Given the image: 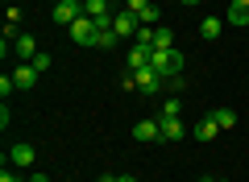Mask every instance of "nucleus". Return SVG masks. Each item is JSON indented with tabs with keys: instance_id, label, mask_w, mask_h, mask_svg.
I'll return each mask as SVG.
<instances>
[{
	"instance_id": "7ed1b4c3",
	"label": "nucleus",
	"mask_w": 249,
	"mask_h": 182,
	"mask_svg": "<svg viewBox=\"0 0 249 182\" xmlns=\"http://www.w3.org/2000/svg\"><path fill=\"white\" fill-rule=\"evenodd\" d=\"M50 17L58 21V25H75V21L83 17V0H58L50 9Z\"/></svg>"
},
{
	"instance_id": "cd10ccee",
	"label": "nucleus",
	"mask_w": 249,
	"mask_h": 182,
	"mask_svg": "<svg viewBox=\"0 0 249 182\" xmlns=\"http://www.w3.org/2000/svg\"><path fill=\"white\" fill-rule=\"evenodd\" d=\"M178 4H199V0H178Z\"/></svg>"
},
{
	"instance_id": "f257e3e1",
	"label": "nucleus",
	"mask_w": 249,
	"mask_h": 182,
	"mask_svg": "<svg viewBox=\"0 0 249 182\" xmlns=\"http://www.w3.org/2000/svg\"><path fill=\"white\" fill-rule=\"evenodd\" d=\"M150 66L158 70V75L166 79V83H175V79L183 75V54H178L175 46H170V50H154V58H150Z\"/></svg>"
},
{
	"instance_id": "ddd939ff",
	"label": "nucleus",
	"mask_w": 249,
	"mask_h": 182,
	"mask_svg": "<svg viewBox=\"0 0 249 182\" xmlns=\"http://www.w3.org/2000/svg\"><path fill=\"white\" fill-rule=\"evenodd\" d=\"M34 157H37V153H34L29 141H17V145L9 149V162H13V165H34Z\"/></svg>"
},
{
	"instance_id": "dca6fc26",
	"label": "nucleus",
	"mask_w": 249,
	"mask_h": 182,
	"mask_svg": "<svg viewBox=\"0 0 249 182\" xmlns=\"http://www.w3.org/2000/svg\"><path fill=\"white\" fill-rule=\"evenodd\" d=\"M116 42H121V37H116L112 25H100V29H96V46H100V50H112Z\"/></svg>"
},
{
	"instance_id": "b1692460",
	"label": "nucleus",
	"mask_w": 249,
	"mask_h": 182,
	"mask_svg": "<svg viewBox=\"0 0 249 182\" xmlns=\"http://www.w3.org/2000/svg\"><path fill=\"white\" fill-rule=\"evenodd\" d=\"M116 182H137V178H133V174H116Z\"/></svg>"
},
{
	"instance_id": "9b49d317",
	"label": "nucleus",
	"mask_w": 249,
	"mask_h": 182,
	"mask_svg": "<svg viewBox=\"0 0 249 182\" xmlns=\"http://www.w3.org/2000/svg\"><path fill=\"white\" fill-rule=\"evenodd\" d=\"M150 58H154L150 46H133V50H129V58H124V70H142V66H150Z\"/></svg>"
},
{
	"instance_id": "a878e982",
	"label": "nucleus",
	"mask_w": 249,
	"mask_h": 182,
	"mask_svg": "<svg viewBox=\"0 0 249 182\" xmlns=\"http://www.w3.org/2000/svg\"><path fill=\"white\" fill-rule=\"evenodd\" d=\"M29 182H50V178H46V174H34V178H29Z\"/></svg>"
},
{
	"instance_id": "1a4fd4ad",
	"label": "nucleus",
	"mask_w": 249,
	"mask_h": 182,
	"mask_svg": "<svg viewBox=\"0 0 249 182\" xmlns=\"http://www.w3.org/2000/svg\"><path fill=\"white\" fill-rule=\"evenodd\" d=\"M158 124H162V141H175L178 145V141L187 137V129L178 124V116H158Z\"/></svg>"
},
{
	"instance_id": "2eb2a0df",
	"label": "nucleus",
	"mask_w": 249,
	"mask_h": 182,
	"mask_svg": "<svg viewBox=\"0 0 249 182\" xmlns=\"http://www.w3.org/2000/svg\"><path fill=\"white\" fill-rule=\"evenodd\" d=\"M220 29H224L220 17H204V21H199V37H204V42H216V37H220Z\"/></svg>"
},
{
	"instance_id": "9d476101",
	"label": "nucleus",
	"mask_w": 249,
	"mask_h": 182,
	"mask_svg": "<svg viewBox=\"0 0 249 182\" xmlns=\"http://www.w3.org/2000/svg\"><path fill=\"white\" fill-rule=\"evenodd\" d=\"M133 141H162V124L158 120H137L133 124Z\"/></svg>"
},
{
	"instance_id": "c85d7f7f",
	"label": "nucleus",
	"mask_w": 249,
	"mask_h": 182,
	"mask_svg": "<svg viewBox=\"0 0 249 182\" xmlns=\"http://www.w3.org/2000/svg\"><path fill=\"white\" fill-rule=\"evenodd\" d=\"M241 4H249V0H241Z\"/></svg>"
},
{
	"instance_id": "6ab92c4d",
	"label": "nucleus",
	"mask_w": 249,
	"mask_h": 182,
	"mask_svg": "<svg viewBox=\"0 0 249 182\" xmlns=\"http://www.w3.org/2000/svg\"><path fill=\"white\" fill-rule=\"evenodd\" d=\"M137 21H142V25H154V21H158V4L150 0V4H145V9L137 13Z\"/></svg>"
},
{
	"instance_id": "bb28decb",
	"label": "nucleus",
	"mask_w": 249,
	"mask_h": 182,
	"mask_svg": "<svg viewBox=\"0 0 249 182\" xmlns=\"http://www.w3.org/2000/svg\"><path fill=\"white\" fill-rule=\"evenodd\" d=\"M199 182H229V178H208V174H204V178H199Z\"/></svg>"
},
{
	"instance_id": "20e7f679",
	"label": "nucleus",
	"mask_w": 249,
	"mask_h": 182,
	"mask_svg": "<svg viewBox=\"0 0 249 182\" xmlns=\"http://www.w3.org/2000/svg\"><path fill=\"white\" fill-rule=\"evenodd\" d=\"M133 79H137V91H142V96H158V91H162V83H166V79H162L154 66L133 70Z\"/></svg>"
},
{
	"instance_id": "4468645a",
	"label": "nucleus",
	"mask_w": 249,
	"mask_h": 182,
	"mask_svg": "<svg viewBox=\"0 0 249 182\" xmlns=\"http://www.w3.org/2000/svg\"><path fill=\"white\" fill-rule=\"evenodd\" d=\"M224 25H249V4L232 0V4H229V17H224Z\"/></svg>"
},
{
	"instance_id": "5701e85b",
	"label": "nucleus",
	"mask_w": 249,
	"mask_h": 182,
	"mask_svg": "<svg viewBox=\"0 0 249 182\" xmlns=\"http://www.w3.org/2000/svg\"><path fill=\"white\" fill-rule=\"evenodd\" d=\"M145 4H150V0H124V9H129V13H142Z\"/></svg>"
},
{
	"instance_id": "4be33fe9",
	"label": "nucleus",
	"mask_w": 249,
	"mask_h": 182,
	"mask_svg": "<svg viewBox=\"0 0 249 182\" xmlns=\"http://www.w3.org/2000/svg\"><path fill=\"white\" fill-rule=\"evenodd\" d=\"M9 91H17V83H13V75H0V96H9Z\"/></svg>"
},
{
	"instance_id": "f3484780",
	"label": "nucleus",
	"mask_w": 249,
	"mask_h": 182,
	"mask_svg": "<svg viewBox=\"0 0 249 182\" xmlns=\"http://www.w3.org/2000/svg\"><path fill=\"white\" fill-rule=\"evenodd\" d=\"M212 120L220 124V132H224V129H237V112H232V108H216Z\"/></svg>"
},
{
	"instance_id": "393cba45",
	"label": "nucleus",
	"mask_w": 249,
	"mask_h": 182,
	"mask_svg": "<svg viewBox=\"0 0 249 182\" xmlns=\"http://www.w3.org/2000/svg\"><path fill=\"white\" fill-rule=\"evenodd\" d=\"M100 182H116V174H100Z\"/></svg>"
},
{
	"instance_id": "39448f33",
	"label": "nucleus",
	"mask_w": 249,
	"mask_h": 182,
	"mask_svg": "<svg viewBox=\"0 0 249 182\" xmlns=\"http://www.w3.org/2000/svg\"><path fill=\"white\" fill-rule=\"evenodd\" d=\"M13 54H17L21 62H34V58H37V54H42V50H37L34 33H17V37H13Z\"/></svg>"
},
{
	"instance_id": "f8f14e48",
	"label": "nucleus",
	"mask_w": 249,
	"mask_h": 182,
	"mask_svg": "<svg viewBox=\"0 0 249 182\" xmlns=\"http://www.w3.org/2000/svg\"><path fill=\"white\" fill-rule=\"evenodd\" d=\"M191 132H196V141H204V145H208V141L220 137V124H216V120H212V112H208V116H204V120H199Z\"/></svg>"
},
{
	"instance_id": "aec40b11",
	"label": "nucleus",
	"mask_w": 249,
	"mask_h": 182,
	"mask_svg": "<svg viewBox=\"0 0 249 182\" xmlns=\"http://www.w3.org/2000/svg\"><path fill=\"white\" fill-rule=\"evenodd\" d=\"M50 62H54V58H50V54H46V50L37 54V58H34V66H37V75H46V70H50Z\"/></svg>"
},
{
	"instance_id": "6e6552de",
	"label": "nucleus",
	"mask_w": 249,
	"mask_h": 182,
	"mask_svg": "<svg viewBox=\"0 0 249 182\" xmlns=\"http://www.w3.org/2000/svg\"><path fill=\"white\" fill-rule=\"evenodd\" d=\"M83 17H91L96 25H112V17H108V0H83Z\"/></svg>"
},
{
	"instance_id": "0eeeda50",
	"label": "nucleus",
	"mask_w": 249,
	"mask_h": 182,
	"mask_svg": "<svg viewBox=\"0 0 249 182\" xmlns=\"http://www.w3.org/2000/svg\"><path fill=\"white\" fill-rule=\"evenodd\" d=\"M13 83H17V91H29V87H37V66H34V62H21V66L13 70Z\"/></svg>"
},
{
	"instance_id": "f03ea898",
	"label": "nucleus",
	"mask_w": 249,
	"mask_h": 182,
	"mask_svg": "<svg viewBox=\"0 0 249 182\" xmlns=\"http://www.w3.org/2000/svg\"><path fill=\"white\" fill-rule=\"evenodd\" d=\"M96 21H91V17H79V21H75V25H67V33H71V42L75 46H96Z\"/></svg>"
},
{
	"instance_id": "a211bd4d",
	"label": "nucleus",
	"mask_w": 249,
	"mask_h": 182,
	"mask_svg": "<svg viewBox=\"0 0 249 182\" xmlns=\"http://www.w3.org/2000/svg\"><path fill=\"white\" fill-rule=\"evenodd\" d=\"M170 46H175V33H170L166 25H158L154 29V50H170Z\"/></svg>"
},
{
	"instance_id": "412c9836",
	"label": "nucleus",
	"mask_w": 249,
	"mask_h": 182,
	"mask_svg": "<svg viewBox=\"0 0 249 182\" xmlns=\"http://www.w3.org/2000/svg\"><path fill=\"white\" fill-rule=\"evenodd\" d=\"M162 116H178V96H170L166 104H162Z\"/></svg>"
},
{
	"instance_id": "423d86ee",
	"label": "nucleus",
	"mask_w": 249,
	"mask_h": 182,
	"mask_svg": "<svg viewBox=\"0 0 249 182\" xmlns=\"http://www.w3.org/2000/svg\"><path fill=\"white\" fill-rule=\"evenodd\" d=\"M112 29H116V37H133L137 29H142V21H137V13L124 9V13H116V17H112Z\"/></svg>"
},
{
	"instance_id": "c756f323",
	"label": "nucleus",
	"mask_w": 249,
	"mask_h": 182,
	"mask_svg": "<svg viewBox=\"0 0 249 182\" xmlns=\"http://www.w3.org/2000/svg\"><path fill=\"white\" fill-rule=\"evenodd\" d=\"M50 4H58V0H50Z\"/></svg>"
}]
</instances>
